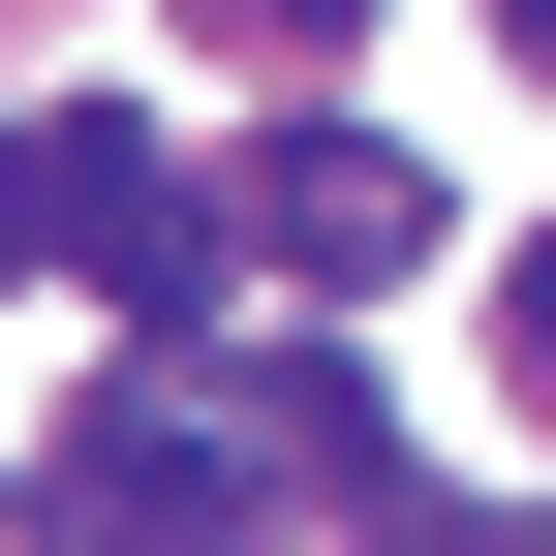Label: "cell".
<instances>
[{"label":"cell","mask_w":556,"mask_h":556,"mask_svg":"<svg viewBox=\"0 0 556 556\" xmlns=\"http://www.w3.org/2000/svg\"><path fill=\"white\" fill-rule=\"evenodd\" d=\"M31 526H62V556H248V433H217V402H93Z\"/></svg>","instance_id":"obj_1"},{"label":"cell","mask_w":556,"mask_h":556,"mask_svg":"<svg viewBox=\"0 0 556 556\" xmlns=\"http://www.w3.org/2000/svg\"><path fill=\"white\" fill-rule=\"evenodd\" d=\"M31 217H62V278H93V309H217V217H186L155 124H31Z\"/></svg>","instance_id":"obj_2"},{"label":"cell","mask_w":556,"mask_h":556,"mask_svg":"<svg viewBox=\"0 0 556 556\" xmlns=\"http://www.w3.org/2000/svg\"><path fill=\"white\" fill-rule=\"evenodd\" d=\"M217 433L278 464V495H340V526H402V495H433V464H402V402L340 371V340H278V371H217Z\"/></svg>","instance_id":"obj_3"},{"label":"cell","mask_w":556,"mask_h":556,"mask_svg":"<svg viewBox=\"0 0 556 556\" xmlns=\"http://www.w3.org/2000/svg\"><path fill=\"white\" fill-rule=\"evenodd\" d=\"M278 248L309 278H433V155H402V124H309V155H278Z\"/></svg>","instance_id":"obj_4"},{"label":"cell","mask_w":556,"mask_h":556,"mask_svg":"<svg viewBox=\"0 0 556 556\" xmlns=\"http://www.w3.org/2000/svg\"><path fill=\"white\" fill-rule=\"evenodd\" d=\"M371 556H556V526H526V495H402Z\"/></svg>","instance_id":"obj_5"},{"label":"cell","mask_w":556,"mask_h":556,"mask_svg":"<svg viewBox=\"0 0 556 556\" xmlns=\"http://www.w3.org/2000/svg\"><path fill=\"white\" fill-rule=\"evenodd\" d=\"M495 340H526V402H556V248H495Z\"/></svg>","instance_id":"obj_6"},{"label":"cell","mask_w":556,"mask_h":556,"mask_svg":"<svg viewBox=\"0 0 556 556\" xmlns=\"http://www.w3.org/2000/svg\"><path fill=\"white\" fill-rule=\"evenodd\" d=\"M0 278H62V217H31V124H0Z\"/></svg>","instance_id":"obj_7"},{"label":"cell","mask_w":556,"mask_h":556,"mask_svg":"<svg viewBox=\"0 0 556 556\" xmlns=\"http://www.w3.org/2000/svg\"><path fill=\"white\" fill-rule=\"evenodd\" d=\"M248 31H278V62H340V31H371V0H248Z\"/></svg>","instance_id":"obj_8"},{"label":"cell","mask_w":556,"mask_h":556,"mask_svg":"<svg viewBox=\"0 0 556 556\" xmlns=\"http://www.w3.org/2000/svg\"><path fill=\"white\" fill-rule=\"evenodd\" d=\"M495 31H526V62H556V0H495Z\"/></svg>","instance_id":"obj_9"}]
</instances>
